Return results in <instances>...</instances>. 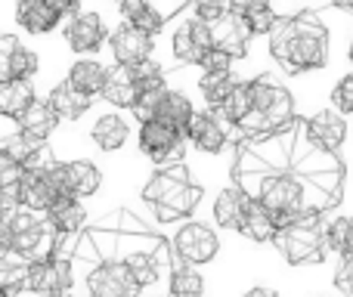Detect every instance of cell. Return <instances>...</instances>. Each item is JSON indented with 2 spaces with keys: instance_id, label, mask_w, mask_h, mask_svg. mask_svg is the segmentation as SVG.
<instances>
[{
  "instance_id": "1",
  "label": "cell",
  "mask_w": 353,
  "mask_h": 297,
  "mask_svg": "<svg viewBox=\"0 0 353 297\" xmlns=\"http://www.w3.org/2000/svg\"><path fill=\"white\" fill-rule=\"evenodd\" d=\"M230 174L232 186L267 207L279 229L307 214L323 217L344 198L341 158L310 140L307 118H294L279 134L239 140Z\"/></svg>"
},
{
  "instance_id": "2",
  "label": "cell",
  "mask_w": 353,
  "mask_h": 297,
  "mask_svg": "<svg viewBox=\"0 0 353 297\" xmlns=\"http://www.w3.org/2000/svg\"><path fill=\"white\" fill-rule=\"evenodd\" d=\"M270 56L285 74H304L325 68L329 62V28L316 12L282 16L270 31Z\"/></svg>"
},
{
  "instance_id": "3",
  "label": "cell",
  "mask_w": 353,
  "mask_h": 297,
  "mask_svg": "<svg viewBox=\"0 0 353 297\" xmlns=\"http://www.w3.org/2000/svg\"><path fill=\"white\" fill-rule=\"evenodd\" d=\"M251 99H254V109L251 115L239 124V130L248 136H270L285 130L294 121V99L273 74H257L251 78Z\"/></svg>"
},
{
  "instance_id": "4",
  "label": "cell",
  "mask_w": 353,
  "mask_h": 297,
  "mask_svg": "<svg viewBox=\"0 0 353 297\" xmlns=\"http://www.w3.org/2000/svg\"><path fill=\"white\" fill-rule=\"evenodd\" d=\"M276 248L285 257L292 267H310V263H323L329 254V245H325V226L316 214H307V217L292 220L288 226H282L276 232Z\"/></svg>"
},
{
  "instance_id": "5",
  "label": "cell",
  "mask_w": 353,
  "mask_h": 297,
  "mask_svg": "<svg viewBox=\"0 0 353 297\" xmlns=\"http://www.w3.org/2000/svg\"><path fill=\"white\" fill-rule=\"evenodd\" d=\"M171 242L174 254L180 257L186 267H205L217 257L220 251V238L217 232L211 229L208 223H199V220H183L171 229V236H165Z\"/></svg>"
},
{
  "instance_id": "6",
  "label": "cell",
  "mask_w": 353,
  "mask_h": 297,
  "mask_svg": "<svg viewBox=\"0 0 353 297\" xmlns=\"http://www.w3.org/2000/svg\"><path fill=\"white\" fill-rule=\"evenodd\" d=\"M183 146H186V136L176 127H171V124L146 121L137 127V149H140L155 167L183 164Z\"/></svg>"
},
{
  "instance_id": "7",
  "label": "cell",
  "mask_w": 353,
  "mask_h": 297,
  "mask_svg": "<svg viewBox=\"0 0 353 297\" xmlns=\"http://www.w3.org/2000/svg\"><path fill=\"white\" fill-rule=\"evenodd\" d=\"M109 34H112L109 22H105V16L99 10H84L78 19L62 25V41L78 59H90L99 50H105Z\"/></svg>"
},
{
  "instance_id": "8",
  "label": "cell",
  "mask_w": 353,
  "mask_h": 297,
  "mask_svg": "<svg viewBox=\"0 0 353 297\" xmlns=\"http://www.w3.org/2000/svg\"><path fill=\"white\" fill-rule=\"evenodd\" d=\"M81 267H84L81 288L87 297H140V288L121 263H81Z\"/></svg>"
},
{
  "instance_id": "9",
  "label": "cell",
  "mask_w": 353,
  "mask_h": 297,
  "mask_svg": "<svg viewBox=\"0 0 353 297\" xmlns=\"http://www.w3.org/2000/svg\"><path fill=\"white\" fill-rule=\"evenodd\" d=\"M25 291L37 297H59L68 291H78V276H74V263L62 260H41L28 267V279H25Z\"/></svg>"
},
{
  "instance_id": "10",
  "label": "cell",
  "mask_w": 353,
  "mask_h": 297,
  "mask_svg": "<svg viewBox=\"0 0 353 297\" xmlns=\"http://www.w3.org/2000/svg\"><path fill=\"white\" fill-rule=\"evenodd\" d=\"M105 50H109L115 65L134 68V65H140V62H146L155 56V37L143 34V31H137L134 25H128V22H118L115 28H112Z\"/></svg>"
},
{
  "instance_id": "11",
  "label": "cell",
  "mask_w": 353,
  "mask_h": 297,
  "mask_svg": "<svg viewBox=\"0 0 353 297\" xmlns=\"http://www.w3.org/2000/svg\"><path fill=\"white\" fill-rule=\"evenodd\" d=\"M183 136L199 152H205V155H220V152L230 146V124L220 115L205 109V112H195Z\"/></svg>"
},
{
  "instance_id": "12",
  "label": "cell",
  "mask_w": 353,
  "mask_h": 297,
  "mask_svg": "<svg viewBox=\"0 0 353 297\" xmlns=\"http://www.w3.org/2000/svg\"><path fill=\"white\" fill-rule=\"evenodd\" d=\"M134 115L130 112H105V115H99L97 121L90 124V143L97 146L99 152H105V155H112V152H121L128 146L130 134H134Z\"/></svg>"
},
{
  "instance_id": "13",
  "label": "cell",
  "mask_w": 353,
  "mask_h": 297,
  "mask_svg": "<svg viewBox=\"0 0 353 297\" xmlns=\"http://www.w3.org/2000/svg\"><path fill=\"white\" fill-rule=\"evenodd\" d=\"M189 183H192V174H189L186 161H183V164H171V167H155L152 176L143 183L140 201H143V205H149V207L165 205L168 198H174V195L180 192V189H186Z\"/></svg>"
},
{
  "instance_id": "14",
  "label": "cell",
  "mask_w": 353,
  "mask_h": 297,
  "mask_svg": "<svg viewBox=\"0 0 353 297\" xmlns=\"http://www.w3.org/2000/svg\"><path fill=\"white\" fill-rule=\"evenodd\" d=\"M211 34H214V50H223L226 56H232V59H242L245 53H248V43H251V28L245 25V19L239 16V12H226L220 22L211 25Z\"/></svg>"
},
{
  "instance_id": "15",
  "label": "cell",
  "mask_w": 353,
  "mask_h": 297,
  "mask_svg": "<svg viewBox=\"0 0 353 297\" xmlns=\"http://www.w3.org/2000/svg\"><path fill=\"white\" fill-rule=\"evenodd\" d=\"M201 198H205V189H201L199 183H189L186 189H180V192H176L174 198H168L165 205L152 207L155 226L165 229V226H176V223H183V220H189L195 211H199Z\"/></svg>"
},
{
  "instance_id": "16",
  "label": "cell",
  "mask_w": 353,
  "mask_h": 297,
  "mask_svg": "<svg viewBox=\"0 0 353 297\" xmlns=\"http://www.w3.org/2000/svg\"><path fill=\"white\" fill-rule=\"evenodd\" d=\"M109 68L112 62H103L99 56H90V59H74L65 72V81L74 87L78 93L90 99H99L103 96V87H105V78H109Z\"/></svg>"
},
{
  "instance_id": "17",
  "label": "cell",
  "mask_w": 353,
  "mask_h": 297,
  "mask_svg": "<svg viewBox=\"0 0 353 297\" xmlns=\"http://www.w3.org/2000/svg\"><path fill=\"white\" fill-rule=\"evenodd\" d=\"M103 99L105 105H112L115 112H134L137 99H140V81L134 78V72L124 65H112L109 78L103 87Z\"/></svg>"
},
{
  "instance_id": "18",
  "label": "cell",
  "mask_w": 353,
  "mask_h": 297,
  "mask_svg": "<svg viewBox=\"0 0 353 297\" xmlns=\"http://www.w3.org/2000/svg\"><path fill=\"white\" fill-rule=\"evenodd\" d=\"M118 16H121V22L134 25L137 31H143L149 37H159L168 28V10L152 3V0H124L118 6Z\"/></svg>"
},
{
  "instance_id": "19",
  "label": "cell",
  "mask_w": 353,
  "mask_h": 297,
  "mask_svg": "<svg viewBox=\"0 0 353 297\" xmlns=\"http://www.w3.org/2000/svg\"><path fill=\"white\" fill-rule=\"evenodd\" d=\"M43 217H47V226L56 232V236H81V232L90 229V223H87L90 214H87L84 201H78V198L53 201Z\"/></svg>"
},
{
  "instance_id": "20",
  "label": "cell",
  "mask_w": 353,
  "mask_h": 297,
  "mask_svg": "<svg viewBox=\"0 0 353 297\" xmlns=\"http://www.w3.org/2000/svg\"><path fill=\"white\" fill-rule=\"evenodd\" d=\"M56 130H59V118L50 109L47 99H34V103L16 118V134L28 136V140H34V143H50V136H53Z\"/></svg>"
},
{
  "instance_id": "21",
  "label": "cell",
  "mask_w": 353,
  "mask_h": 297,
  "mask_svg": "<svg viewBox=\"0 0 353 297\" xmlns=\"http://www.w3.org/2000/svg\"><path fill=\"white\" fill-rule=\"evenodd\" d=\"M16 25H22L25 34H50L62 28V19L56 12L53 0H25L16 6Z\"/></svg>"
},
{
  "instance_id": "22",
  "label": "cell",
  "mask_w": 353,
  "mask_h": 297,
  "mask_svg": "<svg viewBox=\"0 0 353 297\" xmlns=\"http://www.w3.org/2000/svg\"><path fill=\"white\" fill-rule=\"evenodd\" d=\"M47 103H50V109L56 112L59 124H62V121H72V124H74L78 118H84L87 112L97 105V99H90V96H84V93H78L65 78H62L59 84L50 87Z\"/></svg>"
},
{
  "instance_id": "23",
  "label": "cell",
  "mask_w": 353,
  "mask_h": 297,
  "mask_svg": "<svg viewBox=\"0 0 353 297\" xmlns=\"http://www.w3.org/2000/svg\"><path fill=\"white\" fill-rule=\"evenodd\" d=\"M248 205H251V198L239 186L220 189L217 198H214V207H211L214 223H217L220 229H236L239 232L242 223H245V214H248Z\"/></svg>"
},
{
  "instance_id": "24",
  "label": "cell",
  "mask_w": 353,
  "mask_h": 297,
  "mask_svg": "<svg viewBox=\"0 0 353 297\" xmlns=\"http://www.w3.org/2000/svg\"><path fill=\"white\" fill-rule=\"evenodd\" d=\"M307 134H310V140L316 143L319 149L335 152V149H341L344 136H347V121H344L338 112L325 109V112H319V115L307 118Z\"/></svg>"
},
{
  "instance_id": "25",
  "label": "cell",
  "mask_w": 353,
  "mask_h": 297,
  "mask_svg": "<svg viewBox=\"0 0 353 297\" xmlns=\"http://www.w3.org/2000/svg\"><path fill=\"white\" fill-rule=\"evenodd\" d=\"M16 192H19V207H22V211H31V214H47L50 205L56 201L47 176H41V174H22Z\"/></svg>"
},
{
  "instance_id": "26",
  "label": "cell",
  "mask_w": 353,
  "mask_h": 297,
  "mask_svg": "<svg viewBox=\"0 0 353 297\" xmlns=\"http://www.w3.org/2000/svg\"><path fill=\"white\" fill-rule=\"evenodd\" d=\"M192 115H195V105H192V99H189V93L174 90V87H171V90H168V96L161 99L159 112H155V121L171 124V127H176L180 134H186Z\"/></svg>"
},
{
  "instance_id": "27",
  "label": "cell",
  "mask_w": 353,
  "mask_h": 297,
  "mask_svg": "<svg viewBox=\"0 0 353 297\" xmlns=\"http://www.w3.org/2000/svg\"><path fill=\"white\" fill-rule=\"evenodd\" d=\"M34 99H37L34 84H28V81H6V84H0V118L16 124V118L22 115Z\"/></svg>"
},
{
  "instance_id": "28",
  "label": "cell",
  "mask_w": 353,
  "mask_h": 297,
  "mask_svg": "<svg viewBox=\"0 0 353 297\" xmlns=\"http://www.w3.org/2000/svg\"><path fill=\"white\" fill-rule=\"evenodd\" d=\"M239 232H242L245 238H251V242H257V245H267V242H276L279 223H276V217L267 211V207H261L257 201H251L248 214H245V223H242Z\"/></svg>"
},
{
  "instance_id": "29",
  "label": "cell",
  "mask_w": 353,
  "mask_h": 297,
  "mask_svg": "<svg viewBox=\"0 0 353 297\" xmlns=\"http://www.w3.org/2000/svg\"><path fill=\"white\" fill-rule=\"evenodd\" d=\"M28 267L31 263L25 257L12 254V251H3L0 254V294L16 297L25 291V279H28Z\"/></svg>"
},
{
  "instance_id": "30",
  "label": "cell",
  "mask_w": 353,
  "mask_h": 297,
  "mask_svg": "<svg viewBox=\"0 0 353 297\" xmlns=\"http://www.w3.org/2000/svg\"><path fill=\"white\" fill-rule=\"evenodd\" d=\"M168 90H171V84H168V74L165 78H159V81H149V84H140V99H137V105H134V121H137V127L140 124H146V121H155V112H159V105H161V99L168 96Z\"/></svg>"
},
{
  "instance_id": "31",
  "label": "cell",
  "mask_w": 353,
  "mask_h": 297,
  "mask_svg": "<svg viewBox=\"0 0 353 297\" xmlns=\"http://www.w3.org/2000/svg\"><path fill=\"white\" fill-rule=\"evenodd\" d=\"M251 109H254V99H251V81H239L236 90L230 93V99H226L220 109H214V115H220L230 127H239V124L251 115Z\"/></svg>"
},
{
  "instance_id": "32",
  "label": "cell",
  "mask_w": 353,
  "mask_h": 297,
  "mask_svg": "<svg viewBox=\"0 0 353 297\" xmlns=\"http://www.w3.org/2000/svg\"><path fill=\"white\" fill-rule=\"evenodd\" d=\"M236 84H239V78L232 72H226V74H201L199 78V93H201V99H205V109L208 112L220 109V105L230 99V93L236 90Z\"/></svg>"
},
{
  "instance_id": "33",
  "label": "cell",
  "mask_w": 353,
  "mask_h": 297,
  "mask_svg": "<svg viewBox=\"0 0 353 297\" xmlns=\"http://www.w3.org/2000/svg\"><path fill=\"white\" fill-rule=\"evenodd\" d=\"M205 294V279L195 267H186V263H176L171 279H168V297H201Z\"/></svg>"
},
{
  "instance_id": "34",
  "label": "cell",
  "mask_w": 353,
  "mask_h": 297,
  "mask_svg": "<svg viewBox=\"0 0 353 297\" xmlns=\"http://www.w3.org/2000/svg\"><path fill=\"white\" fill-rule=\"evenodd\" d=\"M171 53H174V59L180 62V65H199V62L205 59V53H201V50L195 47V41H192V31H189V16L180 19V22L174 25V31H171Z\"/></svg>"
},
{
  "instance_id": "35",
  "label": "cell",
  "mask_w": 353,
  "mask_h": 297,
  "mask_svg": "<svg viewBox=\"0 0 353 297\" xmlns=\"http://www.w3.org/2000/svg\"><path fill=\"white\" fill-rule=\"evenodd\" d=\"M232 12H239V16L245 19V25L251 28V34H267L276 28V22H279V16H276L273 6L267 3H230Z\"/></svg>"
},
{
  "instance_id": "36",
  "label": "cell",
  "mask_w": 353,
  "mask_h": 297,
  "mask_svg": "<svg viewBox=\"0 0 353 297\" xmlns=\"http://www.w3.org/2000/svg\"><path fill=\"white\" fill-rule=\"evenodd\" d=\"M325 245L329 251L341 254L344 260L353 257V217H338L325 226Z\"/></svg>"
},
{
  "instance_id": "37",
  "label": "cell",
  "mask_w": 353,
  "mask_h": 297,
  "mask_svg": "<svg viewBox=\"0 0 353 297\" xmlns=\"http://www.w3.org/2000/svg\"><path fill=\"white\" fill-rule=\"evenodd\" d=\"M37 72H41V56H37V50L19 43V50L12 53V59H10V78L12 81H28V84H34Z\"/></svg>"
},
{
  "instance_id": "38",
  "label": "cell",
  "mask_w": 353,
  "mask_h": 297,
  "mask_svg": "<svg viewBox=\"0 0 353 297\" xmlns=\"http://www.w3.org/2000/svg\"><path fill=\"white\" fill-rule=\"evenodd\" d=\"M37 146H41V143L28 140V136L16 134V130H12V134H6V136H0V155L10 158V161H16L19 167H25V161L34 155Z\"/></svg>"
},
{
  "instance_id": "39",
  "label": "cell",
  "mask_w": 353,
  "mask_h": 297,
  "mask_svg": "<svg viewBox=\"0 0 353 297\" xmlns=\"http://www.w3.org/2000/svg\"><path fill=\"white\" fill-rule=\"evenodd\" d=\"M332 105L338 115H353V74H344L332 90Z\"/></svg>"
},
{
  "instance_id": "40",
  "label": "cell",
  "mask_w": 353,
  "mask_h": 297,
  "mask_svg": "<svg viewBox=\"0 0 353 297\" xmlns=\"http://www.w3.org/2000/svg\"><path fill=\"white\" fill-rule=\"evenodd\" d=\"M19 37L16 34H10V31H0V84H6V81H12L10 78V59H12V53L19 50Z\"/></svg>"
},
{
  "instance_id": "41",
  "label": "cell",
  "mask_w": 353,
  "mask_h": 297,
  "mask_svg": "<svg viewBox=\"0 0 353 297\" xmlns=\"http://www.w3.org/2000/svg\"><path fill=\"white\" fill-rule=\"evenodd\" d=\"M199 72L201 74H226V72H232V56H226L223 50H211V53L199 62Z\"/></svg>"
},
{
  "instance_id": "42",
  "label": "cell",
  "mask_w": 353,
  "mask_h": 297,
  "mask_svg": "<svg viewBox=\"0 0 353 297\" xmlns=\"http://www.w3.org/2000/svg\"><path fill=\"white\" fill-rule=\"evenodd\" d=\"M189 12H192L199 22L214 25V22H220V19L230 12V3H195V6H189Z\"/></svg>"
},
{
  "instance_id": "43",
  "label": "cell",
  "mask_w": 353,
  "mask_h": 297,
  "mask_svg": "<svg viewBox=\"0 0 353 297\" xmlns=\"http://www.w3.org/2000/svg\"><path fill=\"white\" fill-rule=\"evenodd\" d=\"M335 288H338L341 294L353 297V257H350V260H344L341 267H338V273H335Z\"/></svg>"
},
{
  "instance_id": "44",
  "label": "cell",
  "mask_w": 353,
  "mask_h": 297,
  "mask_svg": "<svg viewBox=\"0 0 353 297\" xmlns=\"http://www.w3.org/2000/svg\"><path fill=\"white\" fill-rule=\"evenodd\" d=\"M245 297H279V294H276L273 288H261V285H257V288H251V291H245Z\"/></svg>"
},
{
  "instance_id": "45",
  "label": "cell",
  "mask_w": 353,
  "mask_h": 297,
  "mask_svg": "<svg viewBox=\"0 0 353 297\" xmlns=\"http://www.w3.org/2000/svg\"><path fill=\"white\" fill-rule=\"evenodd\" d=\"M140 297H168V291H146V294H140Z\"/></svg>"
},
{
  "instance_id": "46",
  "label": "cell",
  "mask_w": 353,
  "mask_h": 297,
  "mask_svg": "<svg viewBox=\"0 0 353 297\" xmlns=\"http://www.w3.org/2000/svg\"><path fill=\"white\" fill-rule=\"evenodd\" d=\"M16 297H37V294H28V291H22V294H16Z\"/></svg>"
},
{
  "instance_id": "47",
  "label": "cell",
  "mask_w": 353,
  "mask_h": 297,
  "mask_svg": "<svg viewBox=\"0 0 353 297\" xmlns=\"http://www.w3.org/2000/svg\"><path fill=\"white\" fill-rule=\"evenodd\" d=\"M350 62H353V43H350Z\"/></svg>"
},
{
  "instance_id": "48",
  "label": "cell",
  "mask_w": 353,
  "mask_h": 297,
  "mask_svg": "<svg viewBox=\"0 0 353 297\" xmlns=\"http://www.w3.org/2000/svg\"><path fill=\"white\" fill-rule=\"evenodd\" d=\"M0 297H6V294H0Z\"/></svg>"
}]
</instances>
